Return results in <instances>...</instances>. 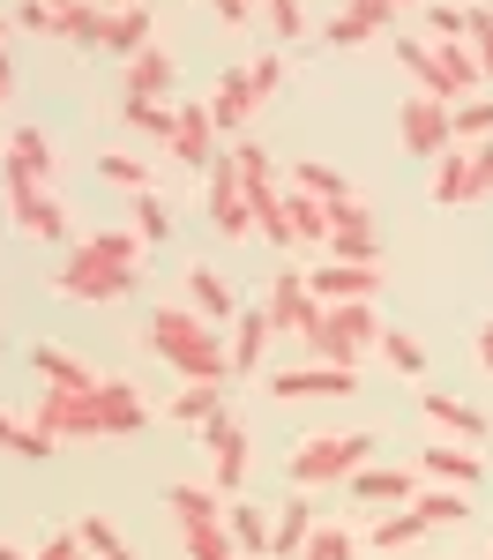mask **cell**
Returning a JSON list of instances; mask_svg holds the SVG:
<instances>
[{
    "mask_svg": "<svg viewBox=\"0 0 493 560\" xmlns=\"http://www.w3.org/2000/svg\"><path fill=\"white\" fill-rule=\"evenodd\" d=\"M31 427L60 433V441H128L150 427V404L134 396L128 374H97V388H38Z\"/></svg>",
    "mask_w": 493,
    "mask_h": 560,
    "instance_id": "6da1fadb",
    "label": "cell"
},
{
    "mask_svg": "<svg viewBox=\"0 0 493 560\" xmlns=\"http://www.w3.org/2000/svg\"><path fill=\"white\" fill-rule=\"evenodd\" d=\"M142 232H90L68 247V261L52 269V292L60 300H83V306H105V300H128L142 284Z\"/></svg>",
    "mask_w": 493,
    "mask_h": 560,
    "instance_id": "7a4b0ae2",
    "label": "cell"
},
{
    "mask_svg": "<svg viewBox=\"0 0 493 560\" xmlns=\"http://www.w3.org/2000/svg\"><path fill=\"white\" fill-rule=\"evenodd\" d=\"M142 345L157 351L165 366H179L187 382H232V345L218 322H202L195 306H157L142 322Z\"/></svg>",
    "mask_w": 493,
    "mask_h": 560,
    "instance_id": "3957f363",
    "label": "cell"
},
{
    "mask_svg": "<svg viewBox=\"0 0 493 560\" xmlns=\"http://www.w3.org/2000/svg\"><path fill=\"white\" fill-rule=\"evenodd\" d=\"M366 464H374V433H300L284 478L292 493H314V486H352Z\"/></svg>",
    "mask_w": 493,
    "mask_h": 560,
    "instance_id": "277c9868",
    "label": "cell"
},
{
    "mask_svg": "<svg viewBox=\"0 0 493 560\" xmlns=\"http://www.w3.org/2000/svg\"><path fill=\"white\" fill-rule=\"evenodd\" d=\"M307 351L329 359V366H359V351H382V314H374V300L321 306V322L307 329Z\"/></svg>",
    "mask_w": 493,
    "mask_h": 560,
    "instance_id": "5b68a950",
    "label": "cell"
},
{
    "mask_svg": "<svg viewBox=\"0 0 493 560\" xmlns=\"http://www.w3.org/2000/svg\"><path fill=\"white\" fill-rule=\"evenodd\" d=\"M195 441H202V456H210V486H218L224 501H239V486H247V464H255V448H247V427H239L232 411H218L210 427H195Z\"/></svg>",
    "mask_w": 493,
    "mask_h": 560,
    "instance_id": "8992f818",
    "label": "cell"
},
{
    "mask_svg": "<svg viewBox=\"0 0 493 560\" xmlns=\"http://www.w3.org/2000/svg\"><path fill=\"white\" fill-rule=\"evenodd\" d=\"M0 179H8V217H15V232H23V240L75 247V240H68V210L52 202V187H45V179H23V173H0Z\"/></svg>",
    "mask_w": 493,
    "mask_h": 560,
    "instance_id": "52a82bcc",
    "label": "cell"
},
{
    "mask_svg": "<svg viewBox=\"0 0 493 560\" xmlns=\"http://www.w3.org/2000/svg\"><path fill=\"white\" fill-rule=\"evenodd\" d=\"M397 135L411 158H442V150H456V105H442V97H426V90H411L397 105Z\"/></svg>",
    "mask_w": 493,
    "mask_h": 560,
    "instance_id": "ba28073f",
    "label": "cell"
},
{
    "mask_svg": "<svg viewBox=\"0 0 493 560\" xmlns=\"http://www.w3.org/2000/svg\"><path fill=\"white\" fill-rule=\"evenodd\" d=\"M262 388L277 396V404H307V396H359V366L307 359V366H277V374H262Z\"/></svg>",
    "mask_w": 493,
    "mask_h": 560,
    "instance_id": "9c48e42d",
    "label": "cell"
},
{
    "mask_svg": "<svg viewBox=\"0 0 493 560\" xmlns=\"http://www.w3.org/2000/svg\"><path fill=\"white\" fill-rule=\"evenodd\" d=\"M210 224H218V240H247L255 232V210H247V179H239V165H232V150H218V165H210Z\"/></svg>",
    "mask_w": 493,
    "mask_h": 560,
    "instance_id": "30bf717a",
    "label": "cell"
},
{
    "mask_svg": "<svg viewBox=\"0 0 493 560\" xmlns=\"http://www.w3.org/2000/svg\"><path fill=\"white\" fill-rule=\"evenodd\" d=\"M329 261H382V224L366 210V195L329 210Z\"/></svg>",
    "mask_w": 493,
    "mask_h": 560,
    "instance_id": "8fae6325",
    "label": "cell"
},
{
    "mask_svg": "<svg viewBox=\"0 0 493 560\" xmlns=\"http://www.w3.org/2000/svg\"><path fill=\"white\" fill-rule=\"evenodd\" d=\"M307 284H314V300H321V306L382 300V261H314Z\"/></svg>",
    "mask_w": 493,
    "mask_h": 560,
    "instance_id": "7c38bea8",
    "label": "cell"
},
{
    "mask_svg": "<svg viewBox=\"0 0 493 560\" xmlns=\"http://www.w3.org/2000/svg\"><path fill=\"white\" fill-rule=\"evenodd\" d=\"M269 322L277 329H292V337H307L314 322H321V300H314V284H307V269H277L269 277Z\"/></svg>",
    "mask_w": 493,
    "mask_h": 560,
    "instance_id": "4fadbf2b",
    "label": "cell"
},
{
    "mask_svg": "<svg viewBox=\"0 0 493 560\" xmlns=\"http://www.w3.org/2000/svg\"><path fill=\"white\" fill-rule=\"evenodd\" d=\"M397 60L411 68V83L426 90V97H442V105H463V83L448 75L442 45H426V38H411V31H397Z\"/></svg>",
    "mask_w": 493,
    "mask_h": 560,
    "instance_id": "5bb4252c",
    "label": "cell"
},
{
    "mask_svg": "<svg viewBox=\"0 0 493 560\" xmlns=\"http://www.w3.org/2000/svg\"><path fill=\"white\" fill-rule=\"evenodd\" d=\"M419 478H434V486H463V493H471V486L486 478V456H479L471 441H426V448H419Z\"/></svg>",
    "mask_w": 493,
    "mask_h": 560,
    "instance_id": "9a60e30c",
    "label": "cell"
},
{
    "mask_svg": "<svg viewBox=\"0 0 493 560\" xmlns=\"http://www.w3.org/2000/svg\"><path fill=\"white\" fill-rule=\"evenodd\" d=\"M262 113V90H255V75L247 68H224L218 90H210V120H218V135H247V120Z\"/></svg>",
    "mask_w": 493,
    "mask_h": 560,
    "instance_id": "2e32d148",
    "label": "cell"
},
{
    "mask_svg": "<svg viewBox=\"0 0 493 560\" xmlns=\"http://www.w3.org/2000/svg\"><path fill=\"white\" fill-rule=\"evenodd\" d=\"M352 501H374V509H411L419 501V464H366L352 478Z\"/></svg>",
    "mask_w": 493,
    "mask_h": 560,
    "instance_id": "e0dca14e",
    "label": "cell"
},
{
    "mask_svg": "<svg viewBox=\"0 0 493 560\" xmlns=\"http://www.w3.org/2000/svg\"><path fill=\"white\" fill-rule=\"evenodd\" d=\"M269 337H277V322H269V306H239V322H232V374H262L269 359Z\"/></svg>",
    "mask_w": 493,
    "mask_h": 560,
    "instance_id": "ac0fdd59",
    "label": "cell"
},
{
    "mask_svg": "<svg viewBox=\"0 0 493 560\" xmlns=\"http://www.w3.org/2000/svg\"><path fill=\"white\" fill-rule=\"evenodd\" d=\"M419 411H426L442 433L471 441V448L486 441V411H479V404H463V396H448V388H419Z\"/></svg>",
    "mask_w": 493,
    "mask_h": 560,
    "instance_id": "d6986e66",
    "label": "cell"
},
{
    "mask_svg": "<svg viewBox=\"0 0 493 560\" xmlns=\"http://www.w3.org/2000/svg\"><path fill=\"white\" fill-rule=\"evenodd\" d=\"M187 306H195L202 322H218V329L239 322V300H232V284H224L210 261H187Z\"/></svg>",
    "mask_w": 493,
    "mask_h": 560,
    "instance_id": "ffe728a7",
    "label": "cell"
},
{
    "mask_svg": "<svg viewBox=\"0 0 493 560\" xmlns=\"http://www.w3.org/2000/svg\"><path fill=\"white\" fill-rule=\"evenodd\" d=\"M173 158H179V165H195V173H210V165H218V120H210V105H179Z\"/></svg>",
    "mask_w": 493,
    "mask_h": 560,
    "instance_id": "44dd1931",
    "label": "cell"
},
{
    "mask_svg": "<svg viewBox=\"0 0 493 560\" xmlns=\"http://www.w3.org/2000/svg\"><path fill=\"white\" fill-rule=\"evenodd\" d=\"M52 165H60V150H52V135H45V128H15V135H8L0 173H23V179H45V187H52Z\"/></svg>",
    "mask_w": 493,
    "mask_h": 560,
    "instance_id": "7402d4cb",
    "label": "cell"
},
{
    "mask_svg": "<svg viewBox=\"0 0 493 560\" xmlns=\"http://www.w3.org/2000/svg\"><path fill=\"white\" fill-rule=\"evenodd\" d=\"M224 530L247 560H269V546H277V516H262V501H224Z\"/></svg>",
    "mask_w": 493,
    "mask_h": 560,
    "instance_id": "603a6c76",
    "label": "cell"
},
{
    "mask_svg": "<svg viewBox=\"0 0 493 560\" xmlns=\"http://www.w3.org/2000/svg\"><path fill=\"white\" fill-rule=\"evenodd\" d=\"M31 374H38L45 388H97V374H90L75 351H60V345H31Z\"/></svg>",
    "mask_w": 493,
    "mask_h": 560,
    "instance_id": "cb8c5ba5",
    "label": "cell"
},
{
    "mask_svg": "<svg viewBox=\"0 0 493 560\" xmlns=\"http://www.w3.org/2000/svg\"><path fill=\"white\" fill-rule=\"evenodd\" d=\"M434 202L442 210H463L471 202V142H456V150L434 158Z\"/></svg>",
    "mask_w": 493,
    "mask_h": 560,
    "instance_id": "d4e9b609",
    "label": "cell"
},
{
    "mask_svg": "<svg viewBox=\"0 0 493 560\" xmlns=\"http://www.w3.org/2000/svg\"><path fill=\"white\" fill-rule=\"evenodd\" d=\"M419 538H426V516H419V509H382L374 530H366V546H374V553H411Z\"/></svg>",
    "mask_w": 493,
    "mask_h": 560,
    "instance_id": "484cf974",
    "label": "cell"
},
{
    "mask_svg": "<svg viewBox=\"0 0 493 560\" xmlns=\"http://www.w3.org/2000/svg\"><path fill=\"white\" fill-rule=\"evenodd\" d=\"M157 15L134 0V8H113V23H105V52H120V60H134L142 45H157V31H150Z\"/></svg>",
    "mask_w": 493,
    "mask_h": 560,
    "instance_id": "4316f807",
    "label": "cell"
},
{
    "mask_svg": "<svg viewBox=\"0 0 493 560\" xmlns=\"http://www.w3.org/2000/svg\"><path fill=\"white\" fill-rule=\"evenodd\" d=\"M314 530H321L314 501H300V493H292V501L277 509V546H269V553H277V560H300V553H307V538H314Z\"/></svg>",
    "mask_w": 493,
    "mask_h": 560,
    "instance_id": "83f0119b",
    "label": "cell"
},
{
    "mask_svg": "<svg viewBox=\"0 0 493 560\" xmlns=\"http://www.w3.org/2000/svg\"><path fill=\"white\" fill-rule=\"evenodd\" d=\"M128 97H173V52L165 45H142L128 60Z\"/></svg>",
    "mask_w": 493,
    "mask_h": 560,
    "instance_id": "f1b7e54d",
    "label": "cell"
},
{
    "mask_svg": "<svg viewBox=\"0 0 493 560\" xmlns=\"http://www.w3.org/2000/svg\"><path fill=\"white\" fill-rule=\"evenodd\" d=\"M292 187H300V195H314V202H329V210H337V202H352L359 187L344 173H337V165H321V158H300V165H292Z\"/></svg>",
    "mask_w": 493,
    "mask_h": 560,
    "instance_id": "f546056e",
    "label": "cell"
},
{
    "mask_svg": "<svg viewBox=\"0 0 493 560\" xmlns=\"http://www.w3.org/2000/svg\"><path fill=\"white\" fill-rule=\"evenodd\" d=\"M382 31H389V15H374V8H337V15L321 23V38L344 45V52H352V45H374Z\"/></svg>",
    "mask_w": 493,
    "mask_h": 560,
    "instance_id": "4dcf8cb0",
    "label": "cell"
},
{
    "mask_svg": "<svg viewBox=\"0 0 493 560\" xmlns=\"http://www.w3.org/2000/svg\"><path fill=\"white\" fill-rule=\"evenodd\" d=\"M128 128L173 150V135H179V105H173V97H128Z\"/></svg>",
    "mask_w": 493,
    "mask_h": 560,
    "instance_id": "1f68e13d",
    "label": "cell"
},
{
    "mask_svg": "<svg viewBox=\"0 0 493 560\" xmlns=\"http://www.w3.org/2000/svg\"><path fill=\"white\" fill-rule=\"evenodd\" d=\"M105 23H113L105 0H75V8H60V38L90 45V52H105Z\"/></svg>",
    "mask_w": 493,
    "mask_h": 560,
    "instance_id": "d6a6232c",
    "label": "cell"
},
{
    "mask_svg": "<svg viewBox=\"0 0 493 560\" xmlns=\"http://www.w3.org/2000/svg\"><path fill=\"white\" fill-rule=\"evenodd\" d=\"M284 202H292V240L329 255V202H314V195H300V187H284Z\"/></svg>",
    "mask_w": 493,
    "mask_h": 560,
    "instance_id": "836d02e7",
    "label": "cell"
},
{
    "mask_svg": "<svg viewBox=\"0 0 493 560\" xmlns=\"http://www.w3.org/2000/svg\"><path fill=\"white\" fill-rule=\"evenodd\" d=\"M165 411H173L179 427H210V419L224 411V382H187L173 404H165Z\"/></svg>",
    "mask_w": 493,
    "mask_h": 560,
    "instance_id": "e575fe53",
    "label": "cell"
},
{
    "mask_svg": "<svg viewBox=\"0 0 493 560\" xmlns=\"http://www.w3.org/2000/svg\"><path fill=\"white\" fill-rule=\"evenodd\" d=\"M411 509L426 516V530H442V523L471 516V493H463V486H419V501H411Z\"/></svg>",
    "mask_w": 493,
    "mask_h": 560,
    "instance_id": "d590c367",
    "label": "cell"
},
{
    "mask_svg": "<svg viewBox=\"0 0 493 560\" xmlns=\"http://www.w3.org/2000/svg\"><path fill=\"white\" fill-rule=\"evenodd\" d=\"M165 501H173V516H179V523H224L218 486H202V478H187V486H173Z\"/></svg>",
    "mask_w": 493,
    "mask_h": 560,
    "instance_id": "8d00e7d4",
    "label": "cell"
},
{
    "mask_svg": "<svg viewBox=\"0 0 493 560\" xmlns=\"http://www.w3.org/2000/svg\"><path fill=\"white\" fill-rule=\"evenodd\" d=\"M179 546H187V560H247L224 523H179Z\"/></svg>",
    "mask_w": 493,
    "mask_h": 560,
    "instance_id": "74e56055",
    "label": "cell"
},
{
    "mask_svg": "<svg viewBox=\"0 0 493 560\" xmlns=\"http://www.w3.org/2000/svg\"><path fill=\"white\" fill-rule=\"evenodd\" d=\"M382 359L397 366L403 382H419V374H426V345H419L411 329H382Z\"/></svg>",
    "mask_w": 493,
    "mask_h": 560,
    "instance_id": "f35d334b",
    "label": "cell"
},
{
    "mask_svg": "<svg viewBox=\"0 0 493 560\" xmlns=\"http://www.w3.org/2000/svg\"><path fill=\"white\" fill-rule=\"evenodd\" d=\"M128 202H134V232L165 247V240H173V210H165V195L150 187V195H128Z\"/></svg>",
    "mask_w": 493,
    "mask_h": 560,
    "instance_id": "ab89813d",
    "label": "cell"
},
{
    "mask_svg": "<svg viewBox=\"0 0 493 560\" xmlns=\"http://www.w3.org/2000/svg\"><path fill=\"white\" fill-rule=\"evenodd\" d=\"M97 173L113 179V187H128V195H150V165L128 158V150H105V158H97Z\"/></svg>",
    "mask_w": 493,
    "mask_h": 560,
    "instance_id": "60d3db41",
    "label": "cell"
},
{
    "mask_svg": "<svg viewBox=\"0 0 493 560\" xmlns=\"http://www.w3.org/2000/svg\"><path fill=\"white\" fill-rule=\"evenodd\" d=\"M419 23H426V31H419L426 45H456V38H463V8H448V0H426Z\"/></svg>",
    "mask_w": 493,
    "mask_h": 560,
    "instance_id": "b9f144b4",
    "label": "cell"
},
{
    "mask_svg": "<svg viewBox=\"0 0 493 560\" xmlns=\"http://www.w3.org/2000/svg\"><path fill=\"white\" fill-rule=\"evenodd\" d=\"M75 538H83V553H90V560H105V553H120V546H128L113 516H83V523H75Z\"/></svg>",
    "mask_w": 493,
    "mask_h": 560,
    "instance_id": "7bdbcfd3",
    "label": "cell"
},
{
    "mask_svg": "<svg viewBox=\"0 0 493 560\" xmlns=\"http://www.w3.org/2000/svg\"><path fill=\"white\" fill-rule=\"evenodd\" d=\"M456 142H493V97L486 90L471 105H456Z\"/></svg>",
    "mask_w": 493,
    "mask_h": 560,
    "instance_id": "ee69618b",
    "label": "cell"
},
{
    "mask_svg": "<svg viewBox=\"0 0 493 560\" xmlns=\"http://www.w3.org/2000/svg\"><path fill=\"white\" fill-rule=\"evenodd\" d=\"M262 15H269V31H277V45L307 38V0H262Z\"/></svg>",
    "mask_w": 493,
    "mask_h": 560,
    "instance_id": "f6af8a7d",
    "label": "cell"
},
{
    "mask_svg": "<svg viewBox=\"0 0 493 560\" xmlns=\"http://www.w3.org/2000/svg\"><path fill=\"white\" fill-rule=\"evenodd\" d=\"M352 553H359L352 530H344V523H321V530L307 538V553H300V560H352Z\"/></svg>",
    "mask_w": 493,
    "mask_h": 560,
    "instance_id": "bcb514c9",
    "label": "cell"
},
{
    "mask_svg": "<svg viewBox=\"0 0 493 560\" xmlns=\"http://www.w3.org/2000/svg\"><path fill=\"white\" fill-rule=\"evenodd\" d=\"M8 15H15V31H31V38H60V8H52V0H15Z\"/></svg>",
    "mask_w": 493,
    "mask_h": 560,
    "instance_id": "7dc6e473",
    "label": "cell"
},
{
    "mask_svg": "<svg viewBox=\"0 0 493 560\" xmlns=\"http://www.w3.org/2000/svg\"><path fill=\"white\" fill-rule=\"evenodd\" d=\"M463 45L479 52V68H486V83H493V8H463Z\"/></svg>",
    "mask_w": 493,
    "mask_h": 560,
    "instance_id": "c3c4849f",
    "label": "cell"
},
{
    "mask_svg": "<svg viewBox=\"0 0 493 560\" xmlns=\"http://www.w3.org/2000/svg\"><path fill=\"white\" fill-rule=\"evenodd\" d=\"M247 75H255V90H262V105L277 97V90L292 83V68H284V52H262V60H247Z\"/></svg>",
    "mask_w": 493,
    "mask_h": 560,
    "instance_id": "681fc988",
    "label": "cell"
},
{
    "mask_svg": "<svg viewBox=\"0 0 493 560\" xmlns=\"http://www.w3.org/2000/svg\"><path fill=\"white\" fill-rule=\"evenodd\" d=\"M38 560H90V553H83V538H75V530H52V538L38 546Z\"/></svg>",
    "mask_w": 493,
    "mask_h": 560,
    "instance_id": "f907efd6",
    "label": "cell"
},
{
    "mask_svg": "<svg viewBox=\"0 0 493 560\" xmlns=\"http://www.w3.org/2000/svg\"><path fill=\"white\" fill-rule=\"evenodd\" d=\"M210 8H218L224 23H232V31H239V23H255V15H262V0H210Z\"/></svg>",
    "mask_w": 493,
    "mask_h": 560,
    "instance_id": "816d5d0a",
    "label": "cell"
},
{
    "mask_svg": "<svg viewBox=\"0 0 493 560\" xmlns=\"http://www.w3.org/2000/svg\"><path fill=\"white\" fill-rule=\"evenodd\" d=\"M344 8H374V15H389V23H397V15H411L419 0H344Z\"/></svg>",
    "mask_w": 493,
    "mask_h": 560,
    "instance_id": "f5cc1de1",
    "label": "cell"
},
{
    "mask_svg": "<svg viewBox=\"0 0 493 560\" xmlns=\"http://www.w3.org/2000/svg\"><path fill=\"white\" fill-rule=\"evenodd\" d=\"M8 97H15V60L0 52V105H8Z\"/></svg>",
    "mask_w": 493,
    "mask_h": 560,
    "instance_id": "db71d44e",
    "label": "cell"
},
{
    "mask_svg": "<svg viewBox=\"0 0 493 560\" xmlns=\"http://www.w3.org/2000/svg\"><path fill=\"white\" fill-rule=\"evenodd\" d=\"M479 359H486V374H493V322L479 329Z\"/></svg>",
    "mask_w": 493,
    "mask_h": 560,
    "instance_id": "11a10c76",
    "label": "cell"
},
{
    "mask_svg": "<svg viewBox=\"0 0 493 560\" xmlns=\"http://www.w3.org/2000/svg\"><path fill=\"white\" fill-rule=\"evenodd\" d=\"M0 560H38V553H23V546H8V538H0Z\"/></svg>",
    "mask_w": 493,
    "mask_h": 560,
    "instance_id": "9f6ffc18",
    "label": "cell"
},
{
    "mask_svg": "<svg viewBox=\"0 0 493 560\" xmlns=\"http://www.w3.org/2000/svg\"><path fill=\"white\" fill-rule=\"evenodd\" d=\"M8 31H15V15H0V38H8Z\"/></svg>",
    "mask_w": 493,
    "mask_h": 560,
    "instance_id": "6f0895ef",
    "label": "cell"
},
{
    "mask_svg": "<svg viewBox=\"0 0 493 560\" xmlns=\"http://www.w3.org/2000/svg\"><path fill=\"white\" fill-rule=\"evenodd\" d=\"M105 560H134V553H128V546H120V553H105Z\"/></svg>",
    "mask_w": 493,
    "mask_h": 560,
    "instance_id": "680465c9",
    "label": "cell"
},
{
    "mask_svg": "<svg viewBox=\"0 0 493 560\" xmlns=\"http://www.w3.org/2000/svg\"><path fill=\"white\" fill-rule=\"evenodd\" d=\"M105 8H134V0H105Z\"/></svg>",
    "mask_w": 493,
    "mask_h": 560,
    "instance_id": "91938a15",
    "label": "cell"
},
{
    "mask_svg": "<svg viewBox=\"0 0 493 560\" xmlns=\"http://www.w3.org/2000/svg\"><path fill=\"white\" fill-rule=\"evenodd\" d=\"M52 8H75V0H52Z\"/></svg>",
    "mask_w": 493,
    "mask_h": 560,
    "instance_id": "94428289",
    "label": "cell"
}]
</instances>
